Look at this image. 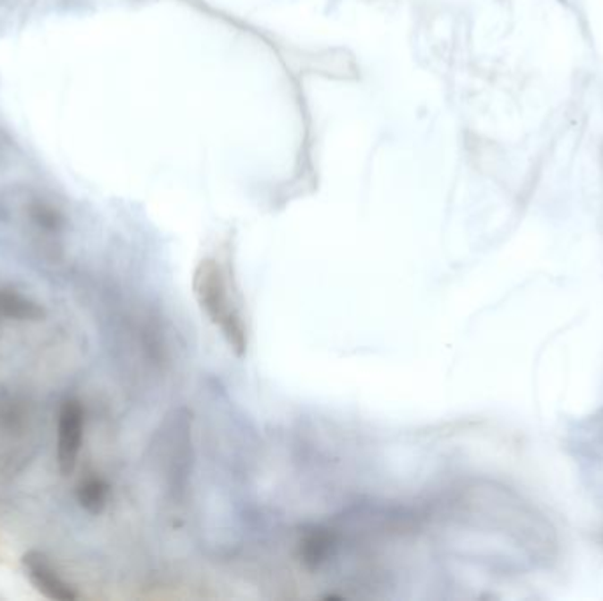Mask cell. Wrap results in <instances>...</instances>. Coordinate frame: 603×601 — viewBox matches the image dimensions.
Returning <instances> with one entry per match:
<instances>
[{
	"label": "cell",
	"instance_id": "1",
	"mask_svg": "<svg viewBox=\"0 0 603 601\" xmlns=\"http://www.w3.org/2000/svg\"><path fill=\"white\" fill-rule=\"evenodd\" d=\"M83 437V408L76 399L62 404L59 413L57 459L62 475H71L76 468Z\"/></svg>",
	"mask_w": 603,
	"mask_h": 601
},
{
	"label": "cell",
	"instance_id": "4",
	"mask_svg": "<svg viewBox=\"0 0 603 601\" xmlns=\"http://www.w3.org/2000/svg\"><path fill=\"white\" fill-rule=\"evenodd\" d=\"M108 495H110V488L106 481L96 478V477L81 480L76 490V497L81 508H85L89 513H94V515L105 510L108 503Z\"/></svg>",
	"mask_w": 603,
	"mask_h": 601
},
{
	"label": "cell",
	"instance_id": "3",
	"mask_svg": "<svg viewBox=\"0 0 603 601\" xmlns=\"http://www.w3.org/2000/svg\"><path fill=\"white\" fill-rule=\"evenodd\" d=\"M0 316L18 321H39L45 317V309L16 292L0 290Z\"/></svg>",
	"mask_w": 603,
	"mask_h": 601
},
{
	"label": "cell",
	"instance_id": "2",
	"mask_svg": "<svg viewBox=\"0 0 603 601\" xmlns=\"http://www.w3.org/2000/svg\"><path fill=\"white\" fill-rule=\"evenodd\" d=\"M21 563L30 582L43 597L55 601H74L78 598L74 589L62 580L45 554L36 550L27 552L21 557Z\"/></svg>",
	"mask_w": 603,
	"mask_h": 601
}]
</instances>
